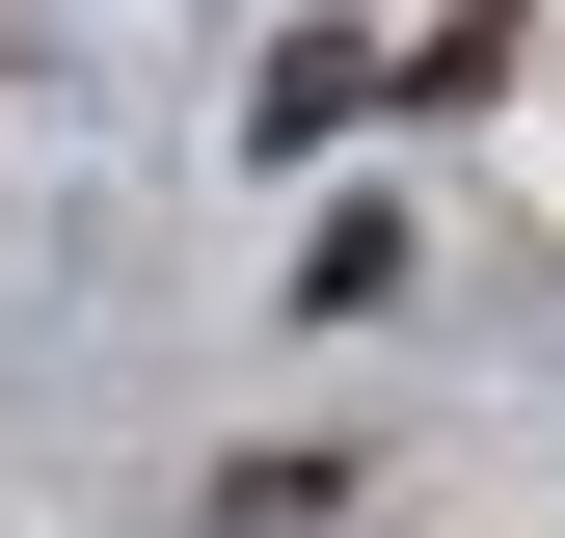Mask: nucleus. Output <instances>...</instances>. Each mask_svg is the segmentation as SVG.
Listing matches in <instances>:
<instances>
[{
	"instance_id": "nucleus-1",
	"label": "nucleus",
	"mask_w": 565,
	"mask_h": 538,
	"mask_svg": "<svg viewBox=\"0 0 565 538\" xmlns=\"http://www.w3.org/2000/svg\"><path fill=\"white\" fill-rule=\"evenodd\" d=\"M243 134H269V162H323V134H377V54H350V28H297V54H269V108H243Z\"/></svg>"
}]
</instances>
